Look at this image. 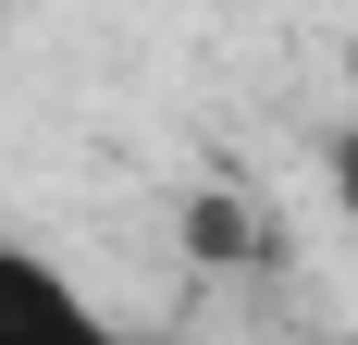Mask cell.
Instances as JSON below:
<instances>
[{"label": "cell", "mask_w": 358, "mask_h": 345, "mask_svg": "<svg viewBox=\"0 0 358 345\" xmlns=\"http://www.w3.org/2000/svg\"><path fill=\"white\" fill-rule=\"evenodd\" d=\"M0 345H124V333L99 321V296L62 259H37V247L0 235Z\"/></svg>", "instance_id": "obj_1"}, {"label": "cell", "mask_w": 358, "mask_h": 345, "mask_svg": "<svg viewBox=\"0 0 358 345\" xmlns=\"http://www.w3.org/2000/svg\"><path fill=\"white\" fill-rule=\"evenodd\" d=\"M346 74H358V25H346Z\"/></svg>", "instance_id": "obj_3"}, {"label": "cell", "mask_w": 358, "mask_h": 345, "mask_svg": "<svg viewBox=\"0 0 358 345\" xmlns=\"http://www.w3.org/2000/svg\"><path fill=\"white\" fill-rule=\"evenodd\" d=\"M334 198H346V222H358V124L334 136Z\"/></svg>", "instance_id": "obj_2"}]
</instances>
